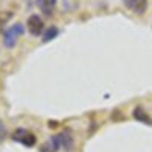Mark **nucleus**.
I'll use <instances>...</instances> for the list:
<instances>
[{"instance_id":"obj_4","label":"nucleus","mask_w":152,"mask_h":152,"mask_svg":"<svg viewBox=\"0 0 152 152\" xmlns=\"http://www.w3.org/2000/svg\"><path fill=\"white\" fill-rule=\"evenodd\" d=\"M56 137H58L61 149H64L66 152H72L75 149V137H73V132L70 129H64L62 132H59Z\"/></svg>"},{"instance_id":"obj_1","label":"nucleus","mask_w":152,"mask_h":152,"mask_svg":"<svg viewBox=\"0 0 152 152\" xmlns=\"http://www.w3.org/2000/svg\"><path fill=\"white\" fill-rule=\"evenodd\" d=\"M23 34H24V24H21V23H15V24H12V26H9L8 29H5V32H3L5 47H8V49L15 47V44L18 43V38Z\"/></svg>"},{"instance_id":"obj_8","label":"nucleus","mask_w":152,"mask_h":152,"mask_svg":"<svg viewBox=\"0 0 152 152\" xmlns=\"http://www.w3.org/2000/svg\"><path fill=\"white\" fill-rule=\"evenodd\" d=\"M59 149H61V146H59V142H58L56 135H53L47 143H44L41 146V152H58Z\"/></svg>"},{"instance_id":"obj_7","label":"nucleus","mask_w":152,"mask_h":152,"mask_svg":"<svg viewBox=\"0 0 152 152\" xmlns=\"http://www.w3.org/2000/svg\"><path fill=\"white\" fill-rule=\"evenodd\" d=\"M132 116H134L135 120H138V122H142V123H146V125H151V126H152V119H151V116H149V114H148L142 107H135L134 111H132Z\"/></svg>"},{"instance_id":"obj_10","label":"nucleus","mask_w":152,"mask_h":152,"mask_svg":"<svg viewBox=\"0 0 152 152\" xmlns=\"http://www.w3.org/2000/svg\"><path fill=\"white\" fill-rule=\"evenodd\" d=\"M9 18H12V12H11V11H3V12H0V28H2L3 24H6Z\"/></svg>"},{"instance_id":"obj_11","label":"nucleus","mask_w":152,"mask_h":152,"mask_svg":"<svg viewBox=\"0 0 152 152\" xmlns=\"http://www.w3.org/2000/svg\"><path fill=\"white\" fill-rule=\"evenodd\" d=\"M6 135H8V131H6V126H5V123L0 120V142L3 140V138H6Z\"/></svg>"},{"instance_id":"obj_3","label":"nucleus","mask_w":152,"mask_h":152,"mask_svg":"<svg viewBox=\"0 0 152 152\" xmlns=\"http://www.w3.org/2000/svg\"><path fill=\"white\" fill-rule=\"evenodd\" d=\"M26 26H28L29 34L34 35V37H40V35L44 34V21H43V18L40 15H37V14H32L28 18Z\"/></svg>"},{"instance_id":"obj_9","label":"nucleus","mask_w":152,"mask_h":152,"mask_svg":"<svg viewBox=\"0 0 152 152\" xmlns=\"http://www.w3.org/2000/svg\"><path fill=\"white\" fill-rule=\"evenodd\" d=\"M58 34H59V31H58L56 26H50V28H47V29L44 31V34H43V43H49V41L55 40V38L58 37Z\"/></svg>"},{"instance_id":"obj_2","label":"nucleus","mask_w":152,"mask_h":152,"mask_svg":"<svg viewBox=\"0 0 152 152\" xmlns=\"http://www.w3.org/2000/svg\"><path fill=\"white\" fill-rule=\"evenodd\" d=\"M11 138L14 142L23 145V146H26V148H34L35 143H37V137L34 132L28 131V129H24V128H18L15 129L14 132L11 134Z\"/></svg>"},{"instance_id":"obj_5","label":"nucleus","mask_w":152,"mask_h":152,"mask_svg":"<svg viewBox=\"0 0 152 152\" xmlns=\"http://www.w3.org/2000/svg\"><path fill=\"white\" fill-rule=\"evenodd\" d=\"M123 3L129 11H132L134 14H138V15L145 14L148 9V0H123Z\"/></svg>"},{"instance_id":"obj_6","label":"nucleus","mask_w":152,"mask_h":152,"mask_svg":"<svg viewBox=\"0 0 152 152\" xmlns=\"http://www.w3.org/2000/svg\"><path fill=\"white\" fill-rule=\"evenodd\" d=\"M35 5L38 6L43 14L46 15H52V12L56 6V0H35Z\"/></svg>"}]
</instances>
